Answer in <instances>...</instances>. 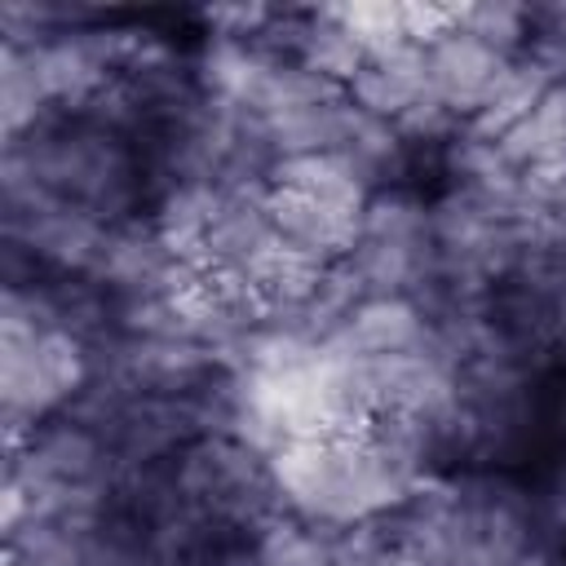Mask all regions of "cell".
Masks as SVG:
<instances>
[{"instance_id":"cell-1","label":"cell","mask_w":566,"mask_h":566,"mask_svg":"<svg viewBox=\"0 0 566 566\" xmlns=\"http://www.w3.org/2000/svg\"><path fill=\"white\" fill-rule=\"evenodd\" d=\"M0 172L40 186L106 226L150 212V181L137 146L84 115L49 111L31 133L4 142Z\"/></svg>"},{"instance_id":"cell-2","label":"cell","mask_w":566,"mask_h":566,"mask_svg":"<svg viewBox=\"0 0 566 566\" xmlns=\"http://www.w3.org/2000/svg\"><path fill=\"white\" fill-rule=\"evenodd\" d=\"M93 380V354L84 340L35 323L18 305L0 301V420L4 447H22L31 429L62 416Z\"/></svg>"},{"instance_id":"cell-3","label":"cell","mask_w":566,"mask_h":566,"mask_svg":"<svg viewBox=\"0 0 566 566\" xmlns=\"http://www.w3.org/2000/svg\"><path fill=\"white\" fill-rule=\"evenodd\" d=\"M172 464L186 504L217 526H230L239 535H261L270 522L287 513L265 455L230 433H203L186 442L172 455Z\"/></svg>"},{"instance_id":"cell-4","label":"cell","mask_w":566,"mask_h":566,"mask_svg":"<svg viewBox=\"0 0 566 566\" xmlns=\"http://www.w3.org/2000/svg\"><path fill=\"white\" fill-rule=\"evenodd\" d=\"M358 398L367 416H447L455 407V367L433 349L389 354V358H349Z\"/></svg>"},{"instance_id":"cell-5","label":"cell","mask_w":566,"mask_h":566,"mask_svg":"<svg viewBox=\"0 0 566 566\" xmlns=\"http://www.w3.org/2000/svg\"><path fill=\"white\" fill-rule=\"evenodd\" d=\"M424 62H429V93L455 115V119H473L486 97L495 93V84L504 80L509 62L504 53L486 49L482 40H473L469 31H447L442 40H433L424 49Z\"/></svg>"},{"instance_id":"cell-6","label":"cell","mask_w":566,"mask_h":566,"mask_svg":"<svg viewBox=\"0 0 566 566\" xmlns=\"http://www.w3.org/2000/svg\"><path fill=\"white\" fill-rule=\"evenodd\" d=\"M433 340V323L411 296H367L327 340L340 358H389L411 354Z\"/></svg>"},{"instance_id":"cell-7","label":"cell","mask_w":566,"mask_h":566,"mask_svg":"<svg viewBox=\"0 0 566 566\" xmlns=\"http://www.w3.org/2000/svg\"><path fill=\"white\" fill-rule=\"evenodd\" d=\"M265 208H270L279 239H287L292 248H305V252L327 256V261H345L358 248L363 212H354V208H340L332 199L287 190V186H270Z\"/></svg>"},{"instance_id":"cell-8","label":"cell","mask_w":566,"mask_h":566,"mask_svg":"<svg viewBox=\"0 0 566 566\" xmlns=\"http://www.w3.org/2000/svg\"><path fill=\"white\" fill-rule=\"evenodd\" d=\"M349 102L376 119H398L407 115L420 97H429V62H424V49L420 44H394L385 53H371L358 75L349 80Z\"/></svg>"},{"instance_id":"cell-9","label":"cell","mask_w":566,"mask_h":566,"mask_svg":"<svg viewBox=\"0 0 566 566\" xmlns=\"http://www.w3.org/2000/svg\"><path fill=\"white\" fill-rule=\"evenodd\" d=\"M562 75H557V66L531 44L526 53H517L513 62H509V71H504V80L495 84V93L486 97V106L464 124V133H473V137H482V142H495V137H504L513 124H522L535 106H539V97L557 84Z\"/></svg>"},{"instance_id":"cell-10","label":"cell","mask_w":566,"mask_h":566,"mask_svg":"<svg viewBox=\"0 0 566 566\" xmlns=\"http://www.w3.org/2000/svg\"><path fill=\"white\" fill-rule=\"evenodd\" d=\"M495 150L513 172H566V80H557L522 124L495 137Z\"/></svg>"},{"instance_id":"cell-11","label":"cell","mask_w":566,"mask_h":566,"mask_svg":"<svg viewBox=\"0 0 566 566\" xmlns=\"http://www.w3.org/2000/svg\"><path fill=\"white\" fill-rule=\"evenodd\" d=\"M217 208H221V186H212V181H177V186L155 195L146 217H150L155 234L172 248V256L195 265L199 252H203V239H208V230L217 221Z\"/></svg>"},{"instance_id":"cell-12","label":"cell","mask_w":566,"mask_h":566,"mask_svg":"<svg viewBox=\"0 0 566 566\" xmlns=\"http://www.w3.org/2000/svg\"><path fill=\"white\" fill-rule=\"evenodd\" d=\"M270 186H287V190H305V195H318V199H332L340 208H354L363 212L367 199L376 195L367 186V177L340 155V150H323V155H292V159H274Z\"/></svg>"},{"instance_id":"cell-13","label":"cell","mask_w":566,"mask_h":566,"mask_svg":"<svg viewBox=\"0 0 566 566\" xmlns=\"http://www.w3.org/2000/svg\"><path fill=\"white\" fill-rule=\"evenodd\" d=\"M460 31H469L473 40H482L486 49H495L504 57H517L535 40V4H517V0L464 4L460 9Z\"/></svg>"},{"instance_id":"cell-14","label":"cell","mask_w":566,"mask_h":566,"mask_svg":"<svg viewBox=\"0 0 566 566\" xmlns=\"http://www.w3.org/2000/svg\"><path fill=\"white\" fill-rule=\"evenodd\" d=\"M252 544H256L261 566H336L332 535L310 522H296L287 513L279 522H270L261 535H252Z\"/></svg>"},{"instance_id":"cell-15","label":"cell","mask_w":566,"mask_h":566,"mask_svg":"<svg viewBox=\"0 0 566 566\" xmlns=\"http://www.w3.org/2000/svg\"><path fill=\"white\" fill-rule=\"evenodd\" d=\"M327 13L358 40V49L371 57V53H385L394 44H407V31H402V4L394 0H354V4H327Z\"/></svg>"},{"instance_id":"cell-16","label":"cell","mask_w":566,"mask_h":566,"mask_svg":"<svg viewBox=\"0 0 566 566\" xmlns=\"http://www.w3.org/2000/svg\"><path fill=\"white\" fill-rule=\"evenodd\" d=\"M535 495V526H539V544L557 548L566 544V442H557L539 486H531Z\"/></svg>"},{"instance_id":"cell-17","label":"cell","mask_w":566,"mask_h":566,"mask_svg":"<svg viewBox=\"0 0 566 566\" xmlns=\"http://www.w3.org/2000/svg\"><path fill=\"white\" fill-rule=\"evenodd\" d=\"M460 9L464 4H429V0L420 4V0H411V4H402V31H407L411 44L429 49L433 40H442L447 31L460 27Z\"/></svg>"},{"instance_id":"cell-18","label":"cell","mask_w":566,"mask_h":566,"mask_svg":"<svg viewBox=\"0 0 566 566\" xmlns=\"http://www.w3.org/2000/svg\"><path fill=\"white\" fill-rule=\"evenodd\" d=\"M517 566H566V553H557V548H548V544H535Z\"/></svg>"}]
</instances>
